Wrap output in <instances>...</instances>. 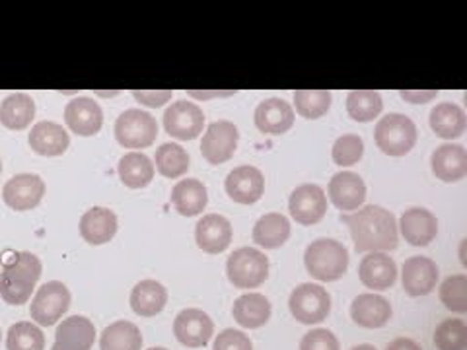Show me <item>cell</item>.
I'll return each mask as SVG.
<instances>
[{
	"label": "cell",
	"instance_id": "1",
	"mask_svg": "<svg viewBox=\"0 0 467 350\" xmlns=\"http://www.w3.org/2000/svg\"><path fill=\"white\" fill-rule=\"evenodd\" d=\"M341 222L348 226L358 253H386L396 250L400 243L396 216L378 204H368L355 212L341 214Z\"/></svg>",
	"mask_w": 467,
	"mask_h": 350
},
{
	"label": "cell",
	"instance_id": "2",
	"mask_svg": "<svg viewBox=\"0 0 467 350\" xmlns=\"http://www.w3.org/2000/svg\"><path fill=\"white\" fill-rule=\"evenodd\" d=\"M41 271L43 265L37 255L29 252L16 253L0 274V298L10 305L26 304L41 279Z\"/></svg>",
	"mask_w": 467,
	"mask_h": 350
},
{
	"label": "cell",
	"instance_id": "3",
	"mask_svg": "<svg viewBox=\"0 0 467 350\" xmlns=\"http://www.w3.org/2000/svg\"><path fill=\"white\" fill-rule=\"evenodd\" d=\"M304 265L316 281L335 283L343 279L348 269V252L337 240L319 238L306 247Z\"/></svg>",
	"mask_w": 467,
	"mask_h": 350
},
{
	"label": "cell",
	"instance_id": "4",
	"mask_svg": "<svg viewBox=\"0 0 467 350\" xmlns=\"http://www.w3.org/2000/svg\"><path fill=\"white\" fill-rule=\"evenodd\" d=\"M374 140L384 154L400 158L415 149L417 127L407 115L389 113L378 121L374 129Z\"/></svg>",
	"mask_w": 467,
	"mask_h": 350
},
{
	"label": "cell",
	"instance_id": "5",
	"mask_svg": "<svg viewBox=\"0 0 467 350\" xmlns=\"http://www.w3.org/2000/svg\"><path fill=\"white\" fill-rule=\"evenodd\" d=\"M226 274L234 288H257L267 281L269 259L255 247H240L228 257Z\"/></svg>",
	"mask_w": 467,
	"mask_h": 350
},
{
	"label": "cell",
	"instance_id": "6",
	"mask_svg": "<svg viewBox=\"0 0 467 350\" xmlns=\"http://www.w3.org/2000/svg\"><path fill=\"white\" fill-rule=\"evenodd\" d=\"M288 310L300 324L316 325L327 319L331 312V296L321 284L304 283L292 290L288 298Z\"/></svg>",
	"mask_w": 467,
	"mask_h": 350
},
{
	"label": "cell",
	"instance_id": "7",
	"mask_svg": "<svg viewBox=\"0 0 467 350\" xmlns=\"http://www.w3.org/2000/svg\"><path fill=\"white\" fill-rule=\"evenodd\" d=\"M158 137V123L150 113L140 109H127L117 117L115 139L123 149H149Z\"/></svg>",
	"mask_w": 467,
	"mask_h": 350
},
{
	"label": "cell",
	"instance_id": "8",
	"mask_svg": "<svg viewBox=\"0 0 467 350\" xmlns=\"http://www.w3.org/2000/svg\"><path fill=\"white\" fill-rule=\"evenodd\" d=\"M68 308H70L68 288L63 283L51 281L39 286V290L36 292L32 304H29V315H32V319L37 325L51 327L63 319Z\"/></svg>",
	"mask_w": 467,
	"mask_h": 350
},
{
	"label": "cell",
	"instance_id": "9",
	"mask_svg": "<svg viewBox=\"0 0 467 350\" xmlns=\"http://www.w3.org/2000/svg\"><path fill=\"white\" fill-rule=\"evenodd\" d=\"M238 127L230 121H214L207 127L201 140V154L209 164H224L238 149Z\"/></svg>",
	"mask_w": 467,
	"mask_h": 350
},
{
	"label": "cell",
	"instance_id": "10",
	"mask_svg": "<svg viewBox=\"0 0 467 350\" xmlns=\"http://www.w3.org/2000/svg\"><path fill=\"white\" fill-rule=\"evenodd\" d=\"M204 127V113L193 101L180 99L164 113L166 133L178 140H195Z\"/></svg>",
	"mask_w": 467,
	"mask_h": 350
},
{
	"label": "cell",
	"instance_id": "11",
	"mask_svg": "<svg viewBox=\"0 0 467 350\" xmlns=\"http://www.w3.org/2000/svg\"><path fill=\"white\" fill-rule=\"evenodd\" d=\"M173 335L187 348L207 346L214 335V324L207 312L197 308L182 310L173 319Z\"/></svg>",
	"mask_w": 467,
	"mask_h": 350
},
{
	"label": "cell",
	"instance_id": "12",
	"mask_svg": "<svg viewBox=\"0 0 467 350\" xmlns=\"http://www.w3.org/2000/svg\"><path fill=\"white\" fill-rule=\"evenodd\" d=\"M290 216L302 226H314L327 212V197L324 189L314 183H304L296 187L288 201Z\"/></svg>",
	"mask_w": 467,
	"mask_h": 350
},
{
	"label": "cell",
	"instance_id": "13",
	"mask_svg": "<svg viewBox=\"0 0 467 350\" xmlns=\"http://www.w3.org/2000/svg\"><path fill=\"white\" fill-rule=\"evenodd\" d=\"M46 195V181L37 173H18L6 181L3 199L12 211H32Z\"/></svg>",
	"mask_w": 467,
	"mask_h": 350
},
{
	"label": "cell",
	"instance_id": "14",
	"mask_svg": "<svg viewBox=\"0 0 467 350\" xmlns=\"http://www.w3.org/2000/svg\"><path fill=\"white\" fill-rule=\"evenodd\" d=\"M438 276H441V271H438L436 262L429 257H409L403 262L401 269V283L403 290L409 296L419 298V296H427L436 288Z\"/></svg>",
	"mask_w": 467,
	"mask_h": 350
},
{
	"label": "cell",
	"instance_id": "15",
	"mask_svg": "<svg viewBox=\"0 0 467 350\" xmlns=\"http://www.w3.org/2000/svg\"><path fill=\"white\" fill-rule=\"evenodd\" d=\"M65 123L78 137H94L104 125V111L92 98H75L65 108Z\"/></svg>",
	"mask_w": 467,
	"mask_h": 350
},
{
	"label": "cell",
	"instance_id": "16",
	"mask_svg": "<svg viewBox=\"0 0 467 350\" xmlns=\"http://www.w3.org/2000/svg\"><path fill=\"white\" fill-rule=\"evenodd\" d=\"M329 199L339 211L355 212L367 201V185L355 171H339L329 181Z\"/></svg>",
	"mask_w": 467,
	"mask_h": 350
},
{
	"label": "cell",
	"instance_id": "17",
	"mask_svg": "<svg viewBox=\"0 0 467 350\" xmlns=\"http://www.w3.org/2000/svg\"><path fill=\"white\" fill-rule=\"evenodd\" d=\"M96 327L84 315H70L57 325L51 350H92Z\"/></svg>",
	"mask_w": 467,
	"mask_h": 350
},
{
	"label": "cell",
	"instance_id": "18",
	"mask_svg": "<svg viewBox=\"0 0 467 350\" xmlns=\"http://www.w3.org/2000/svg\"><path fill=\"white\" fill-rule=\"evenodd\" d=\"M226 193L238 204H254L265 191V178L254 166H240L232 170L226 178Z\"/></svg>",
	"mask_w": 467,
	"mask_h": 350
},
{
	"label": "cell",
	"instance_id": "19",
	"mask_svg": "<svg viewBox=\"0 0 467 350\" xmlns=\"http://www.w3.org/2000/svg\"><path fill=\"white\" fill-rule=\"evenodd\" d=\"M255 127L263 135H285L295 125V109L281 98L261 101L254 115Z\"/></svg>",
	"mask_w": 467,
	"mask_h": 350
},
{
	"label": "cell",
	"instance_id": "20",
	"mask_svg": "<svg viewBox=\"0 0 467 350\" xmlns=\"http://www.w3.org/2000/svg\"><path fill=\"white\" fill-rule=\"evenodd\" d=\"M195 242L204 253L218 255L232 243V224L221 214L202 216L195 228Z\"/></svg>",
	"mask_w": 467,
	"mask_h": 350
},
{
	"label": "cell",
	"instance_id": "21",
	"mask_svg": "<svg viewBox=\"0 0 467 350\" xmlns=\"http://www.w3.org/2000/svg\"><path fill=\"white\" fill-rule=\"evenodd\" d=\"M358 279L370 290H389L398 281V265L388 253L376 252L362 257Z\"/></svg>",
	"mask_w": 467,
	"mask_h": 350
},
{
	"label": "cell",
	"instance_id": "22",
	"mask_svg": "<svg viewBox=\"0 0 467 350\" xmlns=\"http://www.w3.org/2000/svg\"><path fill=\"white\" fill-rule=\"evenodd\" d=\"M398 228V232H401V236L405 238L407 243H411L415 247H425L436 238L438 221L431 211L413 207L401 214Z\"/></svg>",
	"mask_w": 467,
	"mask_h": 350
},
{
	"label": "cell",
	"instance_id": "23",
	"mask_svg": "<svg viewBox=\"0 0 467 350\" xmlns=\"http://www.w3.org/2000/svg\"><path fill=\"white\" fill-rule=\"evenodd\" d=\"M393 315L391 304L378 294H360L350 304V317L364 329H382Z\"/></svg>",
	"mask_w": 467,
	"mask_h": 350
},
{
	"label": "cell",
	"instance_id": "24",
	"mask_svg": "<svg viewBox=\"0 0 467 350\" xmlns=\"http://www.w3.org/2000/svg\"><path fill=\"white\" fill-rule=\"evenodd\" d=\"M431 168L436 180L456 183L467 173V152L462 144H442L432 152Z\"/></svg>",
	"mask_w": 467,
	"mask_h": 350
},
{
	"label": "cell",
	"instance_id": "25",
	"mask_svg": "<svg viewBox=\"0 0 467 350\" xmlns=\"http://www.w3.org/2000/svg\"><path fill=\"white\" fill-rule=\"evenodd\" d=\"M117 233V216L106 207H94L80 218V236L90 245H104Z\"/></svg>",
	"mask_w": 467,
	"mask_h": 350
},
{
	"label": "cell",
	"instance_id": "26",
	"mask_svg": "<svg viewBox=\"0 0 467 350\" xmlns=\"http://www.w3.org/2000/svg\"><path fill=\"white\" fill-rule=\"evenodd\" d=\"M27 140L32 150L39 156H61L67 152L70 144V137L63 125L53 121H41L34 125Z\"/></svg>",
	"mask_w": 467,
	"mask_h": 350
},
{
	"label": "cell",
	"instance_id": "27",
	"mask_svg": "<svg viewBox=\"0 0 467 350\" xmlns=\"http://www.w3.org/2000/svg\"><path fill=\"white\" fill-rule=\"evenodd\" d=\"M271 302L259 292H247L234 302L232 315L245 329H259L271 319Z\"/></svg>",
	"mask_w": 467,
	"mask_h": 350
},
{
	"label": "cell",
	"instance_id": "28",
	"mask_svg": "<svg viewBox=\"0 0 467 350\" xmlns=\"http://www.w3.org/2000/svg\"><path fill=\"white\" fill-rule=\"evenodd\" d=\"M130 310L140 317H154L166 308L168 290L158 281H140L130 292Z\"/></svg>",
	"mask_w": 467,
	"mask_h": 350
},
{
	"label": "cell",
	"instance_id": "29",
	"mask_svg": "<svg viewBox=\"0 0 467 350\" xmlns=\"http://www.w3.org/2000/svg\"><path fill=\"white\" fill-rule=\"evenodd\" d=\"M209 202V191L199 180H182L171 191V204L182 216H197Z\"/></svg>",
	"mask_w": 467,
	"mask_h": 350
},
{
	"label": "cell",
	"instance_id": "30",
	"mask_svg": "<svg viewBox=\"0 0 467 350\" xmlns=\"http://www.w3.org/2000/svg\"><path fill=\"white\" fill-rule=\"evenodd\" d=\"M290 238V222L285 214L269 212L254 226V242L263 250H279Z\"/></svg>",
	"mask_w": 467,
	"mask_h": 350
},
{
	"label": "cell",
	"instance_id": "31",
	"mask_svg": "<svg viewBox=\"0 0 467 350\" xmlns=\"http://www.w3.org/2000/svg\"><path fill=\"white\" fill-rule=\"evenodd\" d=\"M36 117V101L27 94H10L0 104V123L10 130H24Z\"/></svg>",
	"mask_w": 467,
	"mask_h": 350
},
{
	"label": "cell",
	"instance_id": "32",
	"mask_svg": "<svg viewBox=\"0 0 467 350\" xmlns=\"http://www.w3.org/2000/svg\"><path fill=\"white\" fill-rule=\"evenodd\" d=\"M117 171H119V178H121L123 185H127L129 189H142L146 185H150L154 180L152 160L142 152L125 154L119 160Z\"/></svg>",
	"mask_w": 467,
	"mask_h": 350
},
{
	"label": "cell",
	"instance_id": "33",
	"mask_svg": "<svg viewBox=\"0 0 467 350\" xmlns=\"http://www.w3.org/2000/svg\"><path fill=\"white\" fill-rule=\"evenodd\" d=\"M431 127L436 137L446 140L460 139L465 130V111L456 104H450V101L438 104L431 111Z\"/></svg>",
	"mask_w": 467,
	"mask_h": 350
},
{
	"label": "cell",
	"instance_id": "34",
	"mask_svg": "<svg viewBox=\"0 0 467 350\" xmlns=\"http://www.w3.org/2000/svg\"><path fill=\"white\" fill-rule=\"evenodd\" d=\"M142 333L130 321H115L108 325L99 337V350H140Z\"/></svg>",
	"mask_w": 467,
	"mask_h": 350
},
{
	"label": "cell",
	"instance_id": "35",
	"mask_svg": "<svg viewBox=\"0 0 467 350\" xmlns=\"http://www.w3.org/2000/svg\"><path fill=\"white\" fill-rule=\"evenodd\" d=\"M156 170L168 180H178L189 170V154L183 146L166 142L156 150Z\"/></svg>",
	"mask_w": 467,
	"mask_h": 350
},
{
	"label": "cell",
	"instance_id": "36",
	"mask_svg": "<svg viewBox=\"0 0 467 350\" xmlns=\"http://www.w3.org/2000/svg\"><path fill=\"white\" fill-rule=\"evenodd\" d=\"M382 96L372 90H355L347 96V111L358 123H370L382 113Z\"/></svg>",
	"mask_w": 467,
	"mask_h": 350
},
{
	"label": "cell",
	"instance_id": "37",
	"mask_svg": "<svg viewBox=\"0 0 467 350\" xmlns=\"http://www.w3.org/2000/svg\"><path fill=\"white\" fill-rule=\"evenodd\" d=\"M8 350H46V335L32 321H18L8 329Z\"/></svg>",
	"mask_w": 467,
	"mask_h": 350
},
{
	"label": "cell",
	"instance_id": "38",
	"mask_svg": "<svg viewBox=\"0 0 467 350\" xmlns=\"http://www.w3.org/2000/svg\"><path fill=\"white\" fill-rule=\"evenodd\" d=\"M295 106L304 119H319L331 108V94L327 90H298L295 92Z\"/></svg>",
	"mask_w": 467,
	"mask_h": 350
},
{
	"label": "cell",
	"instance_id": "39",
	"mask_svg": "<svg viewBox=\"0 0 467 350\" xmlns=\"http://www.w3.org/2000/svg\"><path fill=\"white\" fill-rule=\"evenodd\" d=\"M434 345L438 350H465L467 325L462 319H444L434 331Z\"/></svg>",
	"mask_w": 467,
	"mask_h": 350
},
{
	"label": "cell",
	"instance_id": "40",
	"mask_svg": "<svg viewBox=\"0 0 467 350\" xmlns=\"http://www.w3.org/2000/svg\"><path fill=\"white\" fill-rule=\"evenodd\" d=\"M441 302L450 312L465 314L467 312V276L451 274L441 284Z\"/></svg>",
	"mask_w": 467,
	"mask_h": 350
},
{
	"label": "cell",
	"instance_id": "41",
	"mask_svg": "<svg viewBox=\"0 0 467 350\" xmlns=\"http://www.w3.org/2000/svg\"><path fill=\"white\" fill-rule=\"evenodd\" d=\"M333 162L337 166H355L364 156V142L358 135H343L333 144Z\"/></svg>",
	"mask_w": 467,
	"mask_h": 350
},
{
	"label": "cell",
	"instance_id": "42",
	"mask_svg": "<svg viewBox=\"0 0 467 350\" xmlns=\"http://www.w3.org/2000/svg\"><path fill=\"white\" fill-rule=\"evenodd\" d=\"M300 350H341L339 339L329 329H312L302 337Z\"/></svg>",
	"mask_w": 467,
	"mask_h": 350
},
{
	"label": "cell",
	"instance_id": "43",
	"mask_svg": "<svg viewBox=\"0 0 467 350\" xmlns=\"http://www.w3.org/2000/svg\"><path fill=\"white\" fill-rule=\"evenodd\" d=\"M213 350H254V345L244 331L224 329L216 335Z\"/></svg>",
	"mask_w": 467,
	"mask_h": 350
},
{
	"label": "cell",
	"instance_id": "44",
	"mask_svg": "<svg viewBox=\"0 0 467 350\" xmlns=\"http://www.w3.org/2000/svg\"><path fill=\"white\" fill-rule=\"evenodd\" d=\"M173 96V92L166 90V92H146V90H135L133 98L139 101V104L146 106V108H162L166 101H170Z\"/></svg>",
	"mask_w": 467,
	"mask_h": 350
},
{
	"label": "cell",
	"instance_id": "45",
	"mask_svg": "<svg viewBox=\"0 0 467 350\" xmlns=\"http://www.w3.org/2000/svg\"><path fill=\"white\" fill-rule=\"evenodd\" d=\"M405 101H411V104H427V101L434 99L438 96L436 90L431 92H415V90H405L400 94Z\"/></svg>",
	"mask_w": 467,
	"mask_h": 350
},
{
	"label": "cell",
	"instance_id": "46",
	"mask_svg": "<svg viewBox=\"0 0 467 350\" xmlns=\"http://www.w3.org/2000/svg\"><path fill=\"white\" fill-rule=\"evenodd\" d=\"M386 350H422L413 339H407V337H400V339H393Z\"/></svg>",
	"mask_w": 467,
	"mask_h": 350
},
{
	"label": "cell",
	"instance_id": "47",
	"mask_svg": "<svg viewBox=\"0 0 467 350\" xmlns=\"http://www.w3.org/2000/svg\"><path fill=\"white\" fill-rule=\"evenodd\" d=\"M350 350H378V348L372 346V345H357V346H353Z\"/></svg>",
	"mask_w": 467,
	"mask_h": 350
},
{
	"label": "cell",
	"instance_id": "48",
	"mask_svg": "<svg viewBox=\"0 0 467 350\" xmlns=\"http://www.w3.org/2000/svg\"><path fill=\"white\" fill-rule=\"evenodd\" d=\"M149 350H168V348H164V346H152V348H149Z\"/></svg>",
	"mask_w": 467,
	"mask_h": 350
},
{
	"label": "cell",
	"instance_id": "49",
	"mask_svg": "<svg viewBox=\"0 0 467 350\" xmlns=\"http://www.w3.org/2000/svg\"><path fill=\"white\" fill-rule=\"evenodd\" d=\"M0 173H3V162H0Z\"/></svg>",
	"mask_w": 467,
	"mask_h": 350
},
{
	"label": "cell",
	"instance_id": "50",
	"mask_svg": "<svg viewBox=\"0 0 467 350\" xmlns=\"http://www.w3.org/2000/svg\"><path fill=\"white\" fill-rule=\"evenodd\" d=\"M0 337H3V333H0Z\"/></svg>",
	"mask_w": 467,
	"mask_h": 350
}]
</instances>
